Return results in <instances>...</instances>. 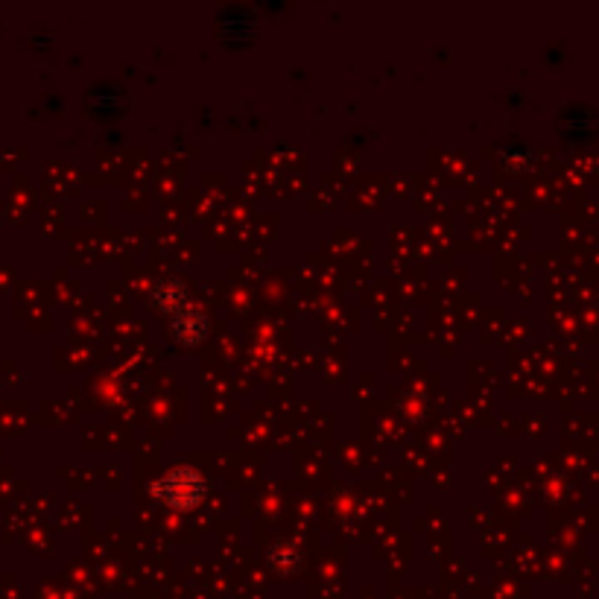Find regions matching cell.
Instances as JSON below:
<instances>
[{
  "mask_svg": "<svg viewBox=\"0 0 599 599\" xmlns=\"http://www.w3.org/2000/svg\"><path fill=\"white\" fill-rule=\"evenodd\" d=\"M208 491L205 477L196 468H173L155 483V497H161L173 509H193L202 503Z\"/></svg>",
  "mask_w": 599,
  "mask_h": 599,
  "instance_id": "1",
  "label": "cell"
},
{
  "mask_svg": "<svg viewBox=\"0 0 599 599\" xmlns=\"http://www.w3.org/2000/svg\"><path fill=\"white\" fill-rule=\"evenodd\" d=\"M158 301H161V310L170 313L173 331H176V337L182 339V342L193 345V342H199V339L208 334V322L196 313V307H190L188 301H185V290L179 284H164L158 290Z\"/></svg>",
  "mask_w": 599,
  "mask_h": 599,
  "instance_id": "2",
  "label": "cell"
}]
</instances>
